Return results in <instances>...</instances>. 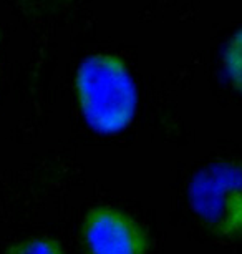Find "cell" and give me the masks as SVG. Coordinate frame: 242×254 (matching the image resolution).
<instances>
[{
    "label": "cell",
    "mask_w": 242,
    "mask_h": 254,
    "mask_svg": "<svg viewBox=\"0 0 242 254\" xmlns=\"http://www.w3.org/2000/svg\"><path fill=\"white\" fill-rule=\"evenodd\" d=\"M77 92L88 125L99 133L121 131L135 117V83L116 57L85 60L77 73Z\"/></svg>",
    "instance_id": "6da1fadb"
},
{
    "label": "cell",
    "mask_w": 242,
    "mask_h": 254,
    "mask_svg": "<svg viewBox=\"0 0 242 254\" xmlns=\"http://www.w3.org/2000/svg\"><path fill=\"white\" fill-rule=\"evenodd\" d=\"M194 213L217 236H242V165L214 163L189 185Z\"/></svg>",
    "instance_id": "7a4b0ae2"
},
{
    "label": "cell",
    "mask_w": 242,
    "mask_h": 254,
    "mask_svg": "<svg viewBox=\"0 0 242 254\" xmlns=\"http://www.w3.org/2000/svg\"><path fill=\"white\" fill-rule=\"evenodd\" d=\"M83 239L88 254H148L141 224L120 209L99 206L85 218Z\"/></svg>",
    "instance_id": "3957f363"
},
{
    "label": "cell",
    "mask_w": 242,
    "mask_h": 254,
    "mask_svg": "<svg viewBox=\"0 0 242 254\" xmlns=\"http://www.w3.org/2000/svg\"><path fill=\"white\" fill-rule=\"evenodd\" d=\"M224 65L232 85L242 92V28L231 38L224 52Z\"/></svg>",
    "instance_id": "277c9868"
},
{
    "label": "cell",
    "mask_w": 242,
    "mask_h": 254,
    "mask_svg": "<svg viewBox=\"0 0 242 254\" xmlns=\"http://www.w3.org/2000/svg\"><path fill=\"white\" fill-rule=\"evenodd\" d=\"M7 254H63L58 246L50 238H30L12 246Z\"/></svg>",
    "instance_id": "5b68a950"
}]
</instances>
